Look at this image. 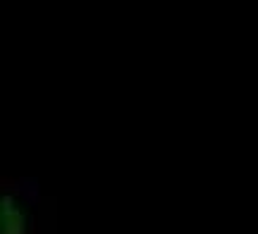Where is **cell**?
Wrapping results in <instances>:
<instances>
[{
    "instance_id": "obj_1",
    "label": "cell",
    "mask_w": 258,
    "mask_h": 234,
    "mask_svg": "<svg viewBox=\"0 0 258 234\" xmlns=\"http://www.w3.org/2000/svg\"><path fill=\"white\" fill-rule=\"evenodd\" d=\"M0 234H29V215L15 196L0 198Z\"/></svg>"
}]
</instances>
